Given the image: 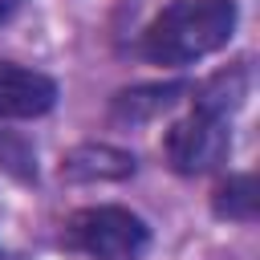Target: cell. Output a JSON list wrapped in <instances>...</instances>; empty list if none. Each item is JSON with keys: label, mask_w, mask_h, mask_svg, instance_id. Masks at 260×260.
<instances>
[{"label": "cell", "mask_w": 260, "mask_h": 260, "mask_svg": "<svg viewBox=\"0 0 260 260\" xmlns=\"http://www.w3.org/2000/svg\"><path fill=\"white\" fill-rule=\"evenodd\" d=\"M65 244L89 260H142L150 248V223L122 203H93L65 219Z\"/></svg>", "instance_id": "cell-2"}, {"label": "cell", "mask_w": 260, "mask_h": 260, "mask_svg": "<svg viewBox=\"0 0 260 260\" xmlns=\"http://www.w3.org/2000/svg\"><path fill=\"white\" fill-rule=\"evenodd\" d=\"M187 93H191V81H146V85L118 89V93L110 98V122H114V126L154 122V118L171 114Z\"/></svg>", "instance_id": "cell-6"}, {"label": "cell", "mask_w": 260, "mask_h": 260, "mask_svg": "<svg viewBox=\"0 0 260 260\" xmlns=\"http://www.w3.org/2000/svg\"><path fill=\"white\" fill-rule=\"evenodd\" d=\"M138 171V158L114 142H77L61 154L57 175L65 183H122Z\"/></svg>", "instance_id": "cell-5"}, {"label": "cell", "mask_w": 260, "mask_h": 260, "mask_svg": "<svg viewBox=\"0 0 260 260\" xmlns=\"http://www.w3.org/2000/svg\"><path fill=\"white\" fill-rule=\"evenodd\" d=\"M240 24L236 0H171L154 12V20L138 37V57L150 65L183 69L191 61H203L219 53Z\"/></svg>", "instance_id": "cell-1"}, {"label": "cell", "mask_w": 260, "mask_h": 260, "mask_svg": "<svg viewBox=\"0 0 260 260\" xmlns=\"http://www.w3.org/2000/svg\"><path fill=\"white\" fill-rule=\"evenodd\" d=\"M256 175L240 171V175H223L211 191V211L215 219L228 223H256Z\"/></svg>", "instance_id": "cell-8"}, {"label": "cell", "mask_w": 260, "mask_h": 260, "mask_svg": "<svg viewBox=\"0 0 260 260\" xmlns=\"http://www.w3.org/2000/svg\"><path fill=\"white\" fill-rule=\"evenodd\" d=\"M248 89H252L248 69L244 65H228V69L203 77L199 85H191V106L203 110V114H215V118H228L232 122L240 114V106L248 102Z\"/></svg>", "instance_id": "cell-7"}, {"label": "cell", "mask_w": 260, "mask_h": 260, "mask_svg": "<svg viewBox=\"0 0 260 260\" xmlns=\"http://www.w3.org/2000/svg\"><path fill=\"white\" fill-rule=\"evenodd\" d=\"M232 150V122L228 118H215V114H203V110H187L179 122H171L167 138H162V154L171 162L175 175H211L223 167Z\"/></svg>", "instance_id": "cell-3"}, {"label": "cell", "mask_w": 260, "mask_h": 260, "mask_svg": "<svg viewBox=\"0 0 260 260\" xmlns=\"http://www.w3.org/2000/svg\"><path fill=\"white\" fill-rule=\"evenodd\" d=\"M20 8H24V0H0V24H8Z\"/></svg>", "instance_id": "cell-10"}, {"label": "cell", "mask_w": 260, "mask_h": 260, "mask_svg": "<svg viewBox=\"0 0 260 260\" xmlns=\"http://www.w3.org/2000/svg\"><path fill=\"white\" fill-rule=\"evenodd\" d=\"M0 171L12 175L16 183H37V146L20 130L0 126Z\"/></svg>", "instance_id": "cell-9"}, {"label": "cell", "mask_w": 260, "mask_h": 260, "mask_svg": "<svg viewBox=\"0 0 260 260\" xmlns=\"http://www.w3.org/2000/svg\"><path fill=\"white\" fill-rule=\"evenodd\" d=\"M57 81L41 69L16 65V61H0V122H24V118H41L57 106Z\"/></svg>", "instance_id": "cell-4"}]
</instances>
